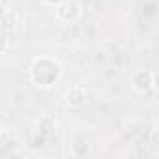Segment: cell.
<instances>
[{
    "label": "cell",
    "instance_id": "cell-8",
    "mask_svg": "<svg viewBox=\"0 0 159 159\" xmlns=\"http://www.w3.org/2000/svg\"><path fill=\"white\" fill-rule=\"evenodd\" d=\"M41 2H43L45 6H49V8H54L56 4H60V2H62V0H41Z\"/></svg>",
    "mask_w": 159,
    "mask_h": 159
},
{
    "label": "cell",
    "instance_id": "cell-4",
    "mask_svg": "<svg viewBox=\"0 0 159 159\" xmlns=\"http://www.w3.org/2000/svg\"><path fill=\"white\" fill-rule=\"evenodd\" d=\"M131 86L137 94H148L155 88V71L152 69H139L131 77Z\"/></svg>",
    "mask_w": 159,
    "mask_h": 159
},
{
    "label": "cell",
    "instance_id": "cell-3",
    "mask_svg": "<svg viewBox=\"0 0 159 159\" xmlns=\"http://www.w3.org/2000/svg\"><path fill=\"white\" fill-rule=\"evenodd\" d=\"M54 135H56V122H54L52 116H47L45 114L36 124V129L32 133V146L34 148H39L45 142H49Z\"/></svg>",
    "mask_w": 159,
    "mask_h": 159
},
{
    "label": "cell",
    "instance_id": "cell-2",
    "mask_svg": "<svg viewBox=\"0 0 159 159\" xmlns=\"http://www.w3.org/2000/svg\"><path fill=\"white\" fill-rule=\"evenodd\" d=\"M54 17L60 23L73 25L83 17V4L79 0H62L54 6Z\"/></svg>",
    "mask_w": 159,
    "mask_h": 159
},
{
    "label": "cell",
    "instance_id": "cell-6",
    "mask_svg": "<svg viewBox=\"0 0 159 159\" xmlns=\"http://www.w3.org/2000/svg\"><path fill=\"white\" fill-rule=\"evenodd\" d=\"M86 152H88V144L83 142V140H79V142L71 144V153H73V155H84Z\"/></svg>",
    "mask_w": 159,
    "mask_h": 159
},
{
    "label": "cell",
    "instance_id": "cell-10",
    "mask_svg": "<svg viewBox=\"0 0 159 159\" xmlns=\"http://www.w3.org/2000/svg\"><path fill=\"white\" fill-rule=\"evenodd\" d=\"M0 135H2V125H0Z\"/></svg>",
    "mask_w": 159,
    "mask_h": 159
},
{
    "label": "cell",
    "instance_id": "cell-1",
    "mask_svg": "<svg viewBox=\"0 0 159 159\" xmlns=\"http://www.w3.org/2000/svg\"><path fill=\"white\" fill-rule=\"evenodd\" d=\"M64 77V67L54 56H38L28 67V79L38 88H52Z\"/></svg>",
    "mask_w": 159,
    "mask_h": 159
},
{
    "label": "cell",
    "instance_id": "cell-5",
    "mask_svg": "<svg viewBox=\"0 0 159 159\" xmlns=\"http://www.w3.org/2000/svg\"><path fill=\"white\" fill-rule=\"evenodd\" d=\"M86 98H88V94H86L84 86L73 84V86H69V88L64 92L62 103H64L66 109H81V107L86 103Z\"/></svg>",
    "mask_w": 159,
    "mask_h": 159
},
{
    "label": "cell",
    "instance_id": "cell-9",
    "mask_svg": "<svg viewBox=\"0 0 159 159\" xmlns=\"http://www.w3.org/2000/svg\"><path fill=\"white\" fill-rule=\"evenodd\" d=\"M6 8H4V4L2 2H0V25H2V21H4V15H6Z\"/></svg>",
    "mask_w": 159,
    "mask_h": 159
},
{
    "label": "cell",
    "instance_id": "cell-7",
    "mask_svg": "<svg viewBox=\"0 0 159 159\" xmlns=\"http://www.w3.org/2000/svg\"><path fill=\"white\" fill-rule=\"evenodd\" d=\"M8 47H10V43H8V38H6L4 34H0V54H4V52L8 51Z\"/></svg>",
    "mask_w": 159,
    "mask_h": 159
}]
</instances>
